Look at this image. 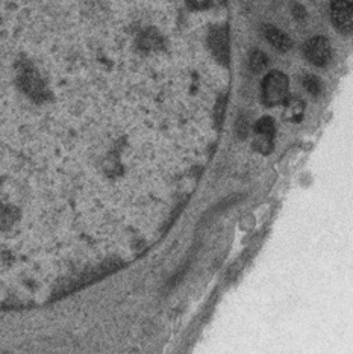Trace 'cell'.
I'll use <instances>...</instances> for the list:
<instances>
[{
    "label": "cell",
    "instance_id": "cell-6",
    "mask_svg": "<svg viewBox=\"0 0 353 354\" xmlns=\"http://www.w3.org/2000/svg\"><path fill=\"white\" fill-rule=\"evenodd\" d=\"M248 64H251V68L255 71V73H261V71L267 68L269 58L266 56V53L255 50V52H252L251 58H248Z\"/></svg>",
    "mask_w": 353,
    "mask_h": 354
},
{
    "label": "cell",
    "instance_id": "cell-3",
    "mask_svg": "<svg viewBox=\"0 0 353 354\" xmlns=\"http://www.w3.org/2000/svg\"><path fill=\"white\" fill-rule=\"evenodd\" d=\"M332 21L341 32L353 29V0H332Z\"/></svg>",
    "mask_w": 353,
    "mask_h": 354
},
{
    "label": "cell",
    "instance_id": "cell-2",
    "mask_svg": "<svg viewBox=\"0 0 353 354\" xmlns=\"http://www.w3.org/2000/svg\"><path fill=\"white\" fill-rule=\"evenodd\" d=\"M305 56L317 67H323L331 59V46L325 37H314L305 44Z\"/></svg>",
    "mask_w": 353,
    "mask_h": 354
},
{
    "label": "cell",
    "instance_id": "cell-9",
    "mask_svg": "<svg viewBox=\"0 0 353 354\" xmlns=\"http://www.w3.org/2000/svg\"><path fill=\"white\" fill-rule=\"evenodd\" d=\"M219 2H223V0H219Z\"/></svg>",
    "mask_w": 353,
    "mask_h": 354
},
{
    "label": "cell",
    "instance_id": "cell-7",
    "mask_svg": "<svg viewBox=\"0 0 353 354\" xmlns=\"http://www.w3.org/2000/svg\"><path fill=\"white\" fill-rule=\"evenodd\" d=\"M303 85L307 88V91L311 93L312 95H317L320 93V88H322L320 80L316 76H311V75L303 77Z\"/></svg>",
    "mask_w": 353,
    "mask_h": 354
},
{
    "label": "cell",
    "instance_id": "cell-5",
    "mask_svg": "<svg viewBox=\"0 0 353 354\" xmlns=\"http://www.w3.org/2000/svg\"><path fill=\"white\" fill-rule=\"evenodd\" d=\"M262 35L273 47H275V49H278L280 52H288L293 47L291 39L288 38L285 32H282L280 29L271 26V25L262 26Z\"/></svg>",
    "mask_w": 353,
    "mask_h": 354
},
{
    "label": "cell",
    "instance_id": "cell-1",
    "mask_svg": "<svg viewBox=\"0 0 353 354\" xmlns=\"http://www.w3.org/2000/svg\"><path fill=\"white\" fill-rule=\"evenodd\" d=\"M288 93V79L280 71H271L264 79V99L269 104H278L284 102Z\"/></svg>",
    "mask_w": 353,
    "mask_h": 354
},
{
    "label": "cell",
    "instance_id": "cell-8",
    "mask_svg": "<svg viewBox=\"0 0 353 354\" xmlns=\"http://www.w3.org/2000/svg\"><path fill=\"white\" fill-rule=\"evenodd\" d=\"M293 14H294L296 19H303L305 17V8L300 6V5H294Z\"/></svg>",
    "mask_w": 353,
    "mask_h": 354
},
{
    "label": "cell",
    "instance_id": "cell-4",
    "mask_svg": "<svg viewBox=\"0 0 353 354\" xmlns=\"http://www.w3.org/2000/svg\"><path fill=\"white\" fill-rule=\"evenodd\" d=\"M211 50L221 64L226 66L229 61V38L226 28H215L210 34Z\"/></svg>",
    "mask_w": 353,
    "mask_h": 354
}]
</instances>
